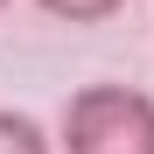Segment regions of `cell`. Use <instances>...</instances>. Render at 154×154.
<instances>
[{
    "label": "cell",
    "instance_id": "obj_3",
    "mask_svg": "<svg viewBox=\"0 0 154 154\" xmlns=\"http://www.w3.org/2000/svg\"><path fill=\"white\" fill-rule=\"evenodd\" d=\"M42 14H56V21H77V28H84V21H112L126 0H35Z\"/></svg>",
    "mask_w": 154,
    "mask_h": 154
},
{
    "label": "cell",
    "instance_id": "obj_4",
    "mask_svg": "<svg viewBox=\"0 0 154 154\" xmlns=\"http://www.w3.org/2000/svg\"><path fill=\"white\" fill-rule=\"evenodd\" d=\"M0 7H7V0H0Z\"/></svg>",
    "mask_w": 154,
    "mask_h": 154
},
{
    "label": "cell",
    "instance_id": "obj_1",
    "mask_svg": "<svg viewBox=\"0 0 154 154\" xmlns=\"http://www.w3.org/2000/svg\"><path fill=\"white\" fill-rule=\"evenodd\" d=\"M56 140L63 154H154V98L140 84H77Z\"/></svg>",
    "mask_w": 154,
    "mask_h": 154
},
{
    "label": "cell",
    "instance_id": "obj_2",
    "mask_svg": "<svg viewBox=\"0 0 154 154\" xmlns=\"http://www.w3.org/2000/svg\"><path fill=\"white\" fill-rule=\"evenodd\" d=\"M0 154H56V140H49V126H42V119L0 105Z\"/></svg>",
    "mask_w": 154,
    "mask_h": 154
}]
</instances>
